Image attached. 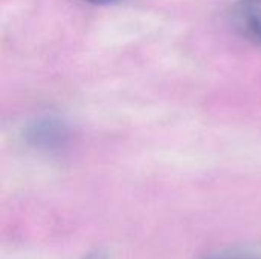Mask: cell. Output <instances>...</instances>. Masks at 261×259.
<instances>
[{
	"instance_id": "3957f363",
	"label": "cell",
	"mask_w": 261,
	"mask_h": 259,
	"mask_svg": "<svg viewBox=\"0 0 261 259\" xmlns=\"http://www.w3.org/2000/svg\"><path fill=\"white\" fill-rule=\"evenodd\" d=\"M203 259H261L260 256L249 252H220L216 255H210Z\"/></svg>"
},
{
	"instance_id": "5b68a950",
	"label": "cell",
	"mask_w": 261,
	"mask_h": 259,
	"mask_svg": "<svg viewBox=\"0 0 261 259\" xmlns=\"http://www.w3.org/2000/svg\"><path fill=\"white\" fill-rule=\"evenodd\" d=\"M83 2L93 3V5H102V3H110V2H115V0H83Z\"/></svg>"
},
{
	"instance_id": "6da1fadb",
	"label": "cell",
	"mask_w": 261,
	"mask_h": 259,
	"mask_svg": "<svg viewBox=\"0 0 261 259\" xmlns=\"http://www.w3.org/2000/svg\"><path fill=\"white\" fill-rule=\"evenodd\" d=\"M229 18L239 35L261 44V0H239L232 6Z\"/></svg>"
},
{
	"instance_id": "277c9868",
	"label": "cell",
	"mask_w": 261,
	"mask_h": 259,
	"mask_svg": "<svg viewBox=\"0 0 261 259\" xmlns=\"http://www.w3.org/2000/svg\"><path fill=\"white\" fill-rule=\"evenodd\" d=\"M81 259H109L107 253L104 250H92L87 255H84Z\"/></svg>"
},
{
	"instance_id": "7a4b0ae2",
	"label": "cell",
	"mask_w": 261,
	"mask_h": 259,
	"mask_svg": "<svg viewBox=\"0 0 261 259\" xmlns=\"http://www.w3.org/2000/svg\"><path fill=\"white\" fill-rule=\"evenodd\" d=\"M29 137L34 145L43 147V148H54L60 143H63V139L66 137V128L63 124L54 119H44L32 125L29 131Z\"/></svg>"
}]
</instances>
